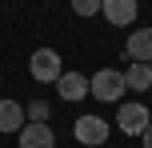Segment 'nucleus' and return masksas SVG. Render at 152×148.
<instances>
[{"label":"nucleus","instance_id":"1","mask_svg":"<svg viewBox=\"0 0 152 148\" xmlns=\"http://www.w3.org/2000/svg\"><path fill=\"white\" fill-rule=\"evenodd\" d=\"M88 92L96 96L100 104H124V92H128V84H124V72L120 68H100L88 76Z\"/></svg>","mask_w":152,"mask_h":148},{"label":"nucleus","instance_id":"2","mask_svg":"<svg viewBox=\"0 0 152 148\" xmlns=\"http://www.w3.org/2000/svg\"><path fill=\"white\" fill-rule=\"evenodd\" d=\"M28 72H32V80H40V84H56V80L64 76L60 52H56V48H36L32 60H28Z\"/></svg>","mask_w":152,"mask_h":148},{"label":"nucleus","instance_id":"3","mask_svg":"<svg viewBox=\"0 0 152 148\" xmlns=\"http://www.w3.org/2000/svg\"><path fill=\"white\" fill-rule=\"evenodd\" d=\"M148 124H152L148 104L128 100V104H120V108H116V128H120L124 136H144V128H148Z\"/></svg>","mask_w":152,"mask_h":148},{"label":"nucleus","instance_id":"4","mask_svg":"<svg viewBox=\"0 0 152 148\" xmlns=\"http://www.w3.org/2000/svg\"><path fill=\"white\" fill-rule=\"evenodd\" d=\"M72 136L80 140L84 148H100L108 140V120H100V116H80L72 124Z\"/></svg>","mask_w":152,"mask_h":148},{"label":"nucleus","instance_id":"5","mask_svg":"<svg viewBox=\"0 0 152 148\" xmlns=\"http://www.w3.org/2000/svg\"><path fill=\"white\" fill-rule=\"evenodd\" d=\"M56 96L68 100V104L84 100V96H88V76H84V72H64V76L56 80Z\"/></svg>","mask_w":152,"mask_h":148},{"label":"nucleus","instance_id":"6","mask_svg":"<svg viewBox=\"0 0 152 148\" xmlns=\"http://www.w3.org/2000/svg\"><path fill=\"white\" fill-rule=\"evenodd\" d=\"M16 148H56V132L48 124H24Z\"/></svg>","mask_w":152,"mask_h":148},{"label":"nucleus","instance_id":"7","mask_svg":"<svg viewBox=\"0 0 152 148\" xmlns=\"http://www.w3.org/2000/svg\"><path fill=\"white\" fill-rule=\"evenodd\" d=\"M100 16H104L108 24H116V28H124V24L136 20V0H104Z\"/></svg>","mask_w":152,"mask_h":148},{"label":"nucleus","instance_id":"8","mask_svg":"<svg viewBox=\"0 0 152 148\" xmlns=\"http://www.w3.org/2000/svg\"><path fill=\"white\" fill-rule=\"evenodd\" d=\"M124 48H128V56L136 64H152V28H136Z\"/></svg>","mask_w":152,"mask_h":148},{"label":"nucleus","instance_id":"9","mask_svg":"<svg viewBox=\"0 0 152 148\" xmlns=\"http://www.w3.org/2000/svg\"><path fill=\"white\" fill-rule=\"evenodd\" d=\"M24 124H28L24 104L20 100H0V132H20Z\"/></svg>","mask_w":152,"mask_h":148},{"label":"nucleus","instance_id":"10","mask_svg":"<svg viewBox=\"0 0 152 148\" xmlns=\"http://www.w3.org/2000/svg\"><path fill=\"white\" fill-rule=\"evenodd\" d=\"M124 84H128V92H148V88H152V68L132 60L128 72H124Z\"/></svg>","mask_w":152,"mask_h":148},{"label":"nucleus","instance_id":"11","mask_svg":"<svg viewBox=\"0 0 152 148\" xmlns=\"http://www.w3.org/2000/svg\"><path fill=\"white\" fill-rule=\"evenodd\" d=\"M24 116H28V124H48L52 104H48V100H32V104H24Z\"/></svg>","mask_w":152,"mask_h":148},{"label":"nucleus","instance_id":"12","mask_svg":"<svg viewBox=\"0 0 152 148\" xmlns=\"http://www.w3.org/2000/svg\"><path fill=\"white\" fill-rule=\"evenodd\" d=\"M100 8H104V0H72L76 16H100Z\"/></svg>","mask_w":152,"mask_h":148},{"label":"nucleus","instance_id":"13","mask_svg":"<svg viewBox=\"0 0 152 148\" xmlns=\"http://www.w3.org/2000/svg\"><path fill=\"white\" fill-rule=\"evenodd\" d=\"M140 144H144V148H152V124L144 128V136H140Z\"/></svg>","mask_w":152,"mask_h":148},{"label":"nucleus","instance_id":"14","mask_svg":"<svg viewBox=\"0 0 152 148\" xmlns=\"http://www.w3.org/2000/svg\"><path fill=\"white\" fill-rule=\"evenodd\" d=\"M148 68H152V64H148Z\"/></svg>","mask_w":152,"mask_h":148}]
</instances>
